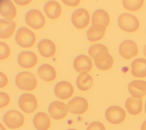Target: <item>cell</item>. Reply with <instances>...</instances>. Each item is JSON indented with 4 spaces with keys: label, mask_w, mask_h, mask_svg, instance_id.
I'll return each instance as SVG.
<instances>
[{
    "label": "cell",
    "mask_w": 146,
    "mask_h": 130,
    "mask_svg": "<svg viewBox=\"0 0 146 130\" xmlns=\"http://www.w3.org/2000/svg\"><path fill=\"white\" fill-rule=\"evenodd\" d=\"M15 81L18 88L22 90H33L37 85L35 75L30 72L23 71L19 73L16 76Z\"/></svg>",
    "instance_id": "obj_1"
},
{
    "label": "cell",
    "mask_w": 146,
    "mask_h": 130,
    "mask_svg": "<svg viewBox=\"0 0 146 130\" xmlns=\"http://www.w3.org/2000/svg\"><path fill=\"white\" fill-rule=\"evenodd\" d=\"M15 39L17 43L23 48L32 47L36 41L35 34L26 27H21L17 30Z\"/></svg>",
    "instance_id": "obj_2"
},
{
    "label": "cell",
    "mask_w": 146,
    "mask_h": 130,
    "mask_svg": "<svg viewBox=\"0 0 146 130\" xmlns=\"http://www.w3.org/2000/svg\"><path fill=\"white\" fill-rule=\"evenodd\" d=\"M119 26L127 32H133L137 30L140 25L138 19L129 13H124L119 15L117 19Z\"/></svg>",
    "instance_id": "obj_3"
},
{
    "label": "cell",
    "mask_w": 146,
    "mask_h": 130,
    "mask_svg": "<svg viewBox=\"0 0 146 130\" xmlns=\"http://www.w3.org/2000/svg\"><path fill=\"white\" fill-rule=\"evenodd\" d=\"M5 124L10 129H18L21 127L25 122L23 115L17 110H9L6 112L3 117Z\"/></svg>",
    "instance_id": "obj_4"
},
{
    "label": "cell",
    "mask_w": 146,
    "mask_h": 130,
    "mask_svg": "<svg viewBox=\"0 0 146 130\" xmlns=\"http://www.w3.org/2000/svg\"><path fill=\"white\" fill-rule=\"evenodd\" d=\"M25 18L27 25L34 29H40L45 24V18L43 14L35 9L29 10L26 13Z\"/></svg>",
    "instance_id": "obj_5"
},
{
    "label": "cell",
    "mask_w": 146,
    "mask_h": 130,
    "mask_svg": "<svg viewBox=\"0 0 146 130\" xmlns=\"http://www.w3.org/2000/svg\"><path fill=\"white\" fill-rule=\"evenodd\" d=\"M18 105L19 108L23 112L31 113L36 109L38 101L35 96L31 93H25L19 96Z\"/></svg>",
    "instance_id": "obj_6"
},
{
    "label": "cell",
    "mask_w": 146,
    "mask_h": 130,
    "mask_svg": "<svg viewBox=\"0 0 146 130\" xmlns=\"http://www.w3.org/2000/svg\"><path fill=\"white\" fill-rule=\"evenodd\" d=\"M125 111L119 106H111L105 112L106 120L113 124H119L122 123L125 120Z\"/></svg>",
    "instance_id": "obj_7"
},
{
    "label": "cell",
    "mask_w": 146,
    "mask_h": 130,
    "mask_svg": "<svg viewBox=\"0 0 146 130\" xmlns=\"http://www.w3.org/2000/svg\"><path fill=\"white\" fill-rule=\"evenodd\" d=\"M90 17L87 10L79 8L75 10L71 15V22L73 25L79 29H82L87 26L90 23Z\"/></svg>",
    "instance_id": "obj_8"
},
{
    "label": "cell",
    "mask_w": 146,
    "mask_h": 130,
    "mask_svg": "<svg viewBox=\"0 0 146 130\" xmlns=\"http://www.w3.org/2000/svg\"><path fill=\"white\" fill-rule=\"evenodd\" d=\"M68 111L76 115H82L85 113L88 107L87 100L82 97L77 96L70 100L67 103Z\"/></svg>",
    "instance_id": "obj_9"
},
{
    "label": "cell",
    "mask_w": 146,
    "mask_h": 130,
    "mask_svg": "<svg viewBox=\"0 0 146 130\" xmlns=\"http://www.w3.org/2000/svg\"><path fill=\"white\" fill-rule=\"evenodd\" d=\"M119 52L123 58L129 60L137 56L139 49L134 41L130 40H125L120 44Z\"/></svg>",
    "instance_id": "obj_10"
},
{
    "label": "cell",
    "mask_w": 146,
    "mask_h": 130,
    "mask_svg": "<svg viewBox=\"0 0 146 130\" xmlns=\"http://www.w3.org/2000/svg\"><path fill=\"white\" fill-rule=\"evenodd\" d=\"M50 116L55 120H60L67 114L68 109L66 105L59 101H54L50 103L48 108Z\"/></svg>",
    "instance_id": "obj_11"
},
{
    "label": "cell",
    "mask_w": 146,
    "mask_h": 130,
    "mask_svg": "<svg viewBox=\"0 0 146 130\" xmlns=\"http://www.w3.org/2000/svg\"><path fill=\"white\" fill-rule=\"evenodd\" d=\"M55 96L62 100H66L71 97L74 93V87L67 81L58 82L54 87Z\"/></svg>",
    "instance_id": "obj_12"
},
{
    "label": "cell",
    "mask_w": 146,
    "mask_h": 130,
    "mask_svg": "<svg viewBox=\"0 0 146 130\" xmlns=\"http://www.w3.org/2000/svg\"><path fill=\"white\" fill-rule=\"evenodd\" d=\"M17 61L18 64L24 68H31L37 64L38 58L33 52L23 51L19 54Z\"/></svg>",
    "instance_id": "obj_13"
},
{
    "label": "cell",
    "mask_w": 146,
    "mask_h": 130,
    "mask_svg": "<svg viewBox=\"0 0 146 130\" xmlns=\"http://www.w3.org/2000/svg\"><path fill=\"white\" fill-rule=\"evenodd\" d=\"M96 66L100 70H107L111 68L113 64V58L108 52H99L94 58Z\"/></svg>",
    "instance_id": "obj_14"
},
{
    "label": "cell",
    "mask_w": 146,
    "mask_h": 130,
    "mask_svg": "<svg viewBox=\"0 0 146 130\" xmlns=\"http://www.w3.org/2000/svg\"><path fill=\"white\" fill-rule=\"evenodd\" d=\"M73 66L78 72H88L92 68V62L88 56L80 54L74 59Z\"/></svg>",
    "instance_id": "obj_15"
},
{
    "label": "cell",
    "mask_w": 146,
    "mask_h": 130,
    "mask_svg": "<svg viewBox=\"0 0 146 130\" xmlns=\"http://www.w3.org/2000/svg\"><path fill=\"white\" fill-rule=\"evenodd\" d=\"M128 89L132 97L141 98L146 95V81L143 80L132 81L128 85Z\"/></svg>",
    "instance_id": "obj_16"
},
{
    "label": "cell",
    "mask_w": 146,
    "mask_h": 130,
    "mask_svg": "<svg viewBox=\"0 0 146 130\" xmlns=\"http://www.w3.org/2000/svg\"><path fill=\"white\" fill-rule=\"evenodd\" d=\"M37 47L41 56L45 58L52 57L56 52L55 44L48 39H43L40 40L38 42Z\"/></svg>",
    "instance_id": "obj_17"
},
{
    "label": "cell",
    "mask_w": 146,
    "mask_h": 130,
    "mask_svg": "<svg viewBox=\"0 0 146 130\" xmlns=\"http://www.w3.org/2000/svg\"><path fill=\"white\" fill-rule=\"evenodd\" d=\"M106 27L102 24L92 25L87 31V39L91 42H95L101 40L104 36Z\"/></svg>",
    "instance_id": "obj_18"
},
{
    "label": "cell",
    "mask_w": 146,
    "mask_h": 130,
    "mask_svg": "<svg viewBox=\"0 0 146 130\" xmlns=\"http://www.w3.org/2000/svg\"><path fill=\"white\" fill-rule=\"evenodd\" d=\"M16 28V23L12 20L0 19V38L7 39L11 37Z\"/></svg>",
    "instance_id": "obj_19"
},
{
    "label": "cell",
    "mask_w": 146,
    "mask_h": 130,
    "mask_svg": "<svg viewBox=\"0 0 146 130\" xmlns=\"http://www.w3.org/2000/svg\"><path fill=\"white\" fill-rule=\"evenodd\" d=\"M33 123L37 130H48L51 124L49 116L43 112H39L35 114Z\"/></svg>",
    "instance_id": "obj_20"
},
{
    "label": "cell",
    "mask_w": 146,
    "mask_h": 130,
    "mask_svg": "<svg viewBox=\"0 0 146 130\" xmlns=\"http://www.w3.org/2000/svg\"><path fill=\"white\" fill-rule=\"evenodd\" d=\"M37 73L42 80L47 82L54 81L56 76L54 68L48 64L41 65L38 69Z\"/></svg>",
    "instance_id": "obj_21"
},
{
    "label": "cell",
    "mask_w": 146,
    "mask_h": 130,
    "mask_svg": "<svg viewBox=\"0 0 146 130\" xmlns=\"http://www.w3.org/2000/svg\"><path fill=\"white\" fill-rule=\"evenodd\" d=\"M44 11L49 18L55 19L58 18L61 14L62 8L60 5L55 1L47 2L44 6Z\"/></svg>",
    "instance_id": "obj_22"
},
{
    "label": "cell",
    "mask_w": 146,
    "mask_h": 130,
    "mask_svg": "<svg viewBox=\"0 0 146 130\" xmlns=\"http://www.w3.org/2000/svg\"><path fill=\"white\" fill-rule=\"evenodd\" d=\"M125 107L128 112L132 115H137L142 111L143 101L141 98L128 97L125 103Z\"/></svg>",
    "instance_id": "obj_23"
},
{
    "label": "cell",
    "mask_w": 146,
    "mask_h": 130,
    "mask_svg": "<svg viewBox=\"0 0 146 130\" xmlns=\"http://www.w3.org/2000/svg\"><path fill=\"white\" fill-rule=\"evenodd\" d=\"M0 13L7 19L12 20L17 15L16 7L11 1H3L1 3Z\"/></svg>",
    "instance_id": "obj_24"
},
{
    "label": "cell",
    "mask_w": 146,
    "mask_h": 130,
    "mask_svg": "<svg viewBox=\"0 0 146 130\" xmlns=\"http://www.w3.org/2000/svg\"><path fill=\"white\" fill-rule=\"evenodd\" d=\"M132 74L136 77H146V59L137 58L131 63Z\"/></svg>",
    "instance_id": "obj_25"
},
{
    "label": "cell",
    "mask_w": 146,
    "mask_h": 130,
    "mask_svg": "<svg viewBox=\"0 0 146 130\" xmlns=\"http://www.w3.org/2000/svg\"><path fill=\"white\" fill-rule=\"evenodd\" d=\"M76 84L77 87L82 91L89 90L92 86V77L87 72L81 73L77 77Z\"/></svg>",
    "instance_id": "obj_26"
},
{
    "label": "cell",
    "mask_w": 146,
    "mask_h": 130,
    "mask_svg": "<svg viewBox=\"0 0 146 130\" xmlns=\"http://www.w3.org/2000/svg\"><path fill=\"white\" fill-rule=\"evenodd\" d=\"M110 21L108 14L106 11L103 9H98L95 10L91 17V23L92 25L100 23L107 27Z\"/></svg>",
    "instance_id": "obj_27"
},
{
    "label": "cell",
    "mask_w": 146,
    "mask_h": 130,
    "mask_svg": "<svg viewBox=\"0 0 146 130\" xmlns=\"http://www.w3.org/2000/svg\"><path fill=\"white\" fill-rule=\"evenodd\" d=\"M123 5L124 7L131 11H135L139 10L141 7L144 3V1L143 0H137V1H123Z\"/></svg>",
    "instance_id": "obj_28"
},
{
    "label": "cell",
    "mask_w": 146,
    "mask_h": 130,
    "mask_svg": "<svg viewBox=\"0 0 146 130\" xmlns=\"http://www.w3.org/2000/svg\"><path fill=\"white\" fill-rule=\"evenodd\" d=\"M102 52H108V50L105 45L101 44H95L91 45L88 50L90 57L94 60L98 53Z\"/></svg>",
    "instance_id": "obj_29"
},
{
    "label": "cell",
    "mask_w": 146,
    "mask_h": 130,
    "mask_svg": "<svg viewBox=\"0 0 146 130\" xmlns=\"http://www.w3.org/2000/svg\"><path fill=\"white\" fill-rule=\"evenodd\" d=\"M0 60H5L10 56V49L8 45L2 41L0 42Z\"/></svg>",
    "instance_id": "obj_30"
},
{
    "label": "cell",
    "mask_w": 146,
    "mask_h": 130,
    "mask_svg": "<svg viewBox=\"0 0 146 130\" xmlns=\"http://www.w3.org/2000/svg\"><path fill=\"white\" fill-rule=\"evenodd\" d=\"M10 101V96L6 93L1 92H0V108H3L7 106Z\"/></svg>",
    "instance_id": "obj_31"
},
{
    "label": "cell",
    "mask_w": 146,
    "mask_h": 130,
    "mask_svg": "<svg viewBox=\"0 0 146 130\" xmlns=\"http://www.w3.org/2000/svg\"><path fill=\"white\" fill-rule=\"evenodd\" d=\"M86 130H106L103 123L99 121H94L90 124Z\"/></svg>",
    "instance_id": "obj_32"
},
{
    "label": "cell",
    "mask_w": 146,
    "mask_h": 130,
    "mask_svg": "<svg viewBox=\"0 0 146 130\" xmlns=\"http://www.w3.org/2000/svg\"><path fill=\"white\" fill-rule=\"evenodd\" d=\"M8 79L7 76L2 72L0 73V88H2L7 85Z\"/></svg>",
    "instance_id": "obj_33"
},
{
    "label": "cell",
    "mask_w": 146,
    "mask_h": 130,
    "mask_svg": "<svg viewBox=\"0 0 146 130\" xmlns=\"http://www.w3.org/2000/svg\"><path fill=\"white\" fill-rule=\"evenodd\" d=\"M63 2L70 6H75L79 5L80 1H63Z\"/></svg>",
    "instance_id": "obj_34"
},
{
    "label": "cell",
    "mask_w": 146,
    "mask_h": 130,
    "mask_svg": "<svg viewBox=\"0 0 146 130\" xmlns=\"http://www.w3.org/2000/svg\"><path fill=\"white\" fill-rule=\"evenodd\" d=\"M141 130H146V120H145L141 125Z\"/></svg>",
    "instance_id": "obj_35"
},
{
    "label": "cell",
    "mask_w": 146,
    "mask_h": 130,
    "mask_svg": "<svg viewBox=\"0 0 146 130\" xmlns=\"http://www.w3.org/2000/svg\"><path fill=\"white\" fill-rule=\"evenodd\" d=\"M143 53H144V55L146 57V45L144 46V49H143Z\"/></svg>",
    "instance_id": "obj_36"
},
{
    "label": "cell",
    "mask_w": 146,
    "mask_h": 130,
    "mask_svg": "<svg viewBox=\"0 0 146 130\" xmlns=\"http://www.w3.org/2000/svg\"><path fill=\"white\" fill-rule=\"evenodd\" d=\"M1 130H6L5 128H3V125H2V124H1Z\"/></svg>",
    "instance_id": "obj_37"
},
{
    "label": "cell",
    "mask_w": 146,
    "mask_h": 130,
    "mask_svg": "<svg viewBox=\"0 0 146 130\" xmlns=\"http://www.w3.org/2000/svg\"><path fill=\"white\" fill-rule=\"evenodd\" d=\"M145 112L146 113V100L145 102Z\"/></svg>",
    "instance_id": "obj_38"
},
{
    "label": "cell",
    "mask_w": 146,
    "mask_h": 130,
    "mask_svg": "<svg viewBox=\"0 0 146 130\" xmlns=\"http://www.w3.org/2000/svg\"><path fill=\"white\" fill-rule=\"evenodd\" d=\"M67 130H76V129H73V128H70V129H67Z\"/></svg>",
    "instance_id": "obj_39"
}]
</instances>
